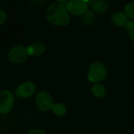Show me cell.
I'll use <instances>...</instances> for the list:
<instances>
[{
	"label": "cell",
	"mask_w": 134,
	"mask_h": 134,
	"mask_svg": "<svg viewBox=\"0 0 134 134\" xmlns=\"http://www.w3.org/2000/svg\"><path fill=\"white\" fill-rule=\"evenodd\" d=\"M46 18L49 23L55 26H66L71 20L65 5L57 2L53 3L47 7Z\"/></svg>",
	"instance_id": "6da1fadb"
},
{
	"label": "cell",
	"mask_w": 134,
	"mask_h": 134,
	"mask_svg": "<svg viewBox=\"0 0 134 134\" xmlns=\"http://www.w3.org/2000/svg\"><path fill=\"white\" fill-rule=\"evenodd\" d=\"M28 53L29 56L40 57L46 52V46L40 42H34L27 47Z\"/></svg>",
	"instance_id": "ba28073f"
},
{
	"label": "cell",
	"mask_w": 134,
	"mask_h": 134,
	"mask_svg": "<svg viewBox=\"0 0 134 134\" xmlns=\"http://www.w3.org/2000/svg\"><path fill=\"white\" fill-rule=\"evenodd\" d=\"M125 29H126V32L129 39L132 42H134V20L128 21L125 25Z\"/></svg>",
	"instance_id": "9a60e30c"
},
{
	"label": "cell",
	"mask_w": 134,
	"mask_h": 134,
	"mask_svg": "<svg viewBox=\"0 0 134 134\" xmlns=\"http://www.w3.org/2000/svg\"><path fill=\"white\" fill-rule=\"evenodd\" d=\"M65 7L70 14L76 16H82L88 10V3L85 0H69Z\"/></svg>",
	"instance_id": "8992f818"
},
{
	"label": "cell",
	"mask_w": 134,
	"mask_h": 134,
	"mask_svg": "<svg viewBox=\"0 0 134 134\" xmlns=\"http://www.w3.org/2000/svg\"><path fill=\"white\" fill-rule=\"evenodd\" d=\"M124 13L130 20H134V2L127 3L124 7Z\"/></svg>",
	"instance_id": "5bb4252c"
},
{
	"label": "cell",
	"mask_w": 134,
	"mask_h": 134,
	"mask_svg": "<svg viewBox=\"0 0 134 134\" xmlns=\"http://www.w3.org/2000/svg\"><path fill=\"white\" fill-rule=\"evenodd\" d=\"M85 1H86V2H87L88 3H91V4H92V3H93L94 2H96V1H97V0H85Z\"/></svg>",
	"instance_id": "d6986e66"
},
{
	"label": "cell",
	"mask_w": 134,
	"mask_h": 134,
	"mask_svg": "<svg viewBox=\"0 0 134 134\" xmlns=\"http://www.w3.org/2000/svg\"><path fill=\"white\" fill-rule=\"evenodd\" d=\"M107 76V66L101 62L96 61L93 62L88 68V80L92 83H100L106 79Z\"/></svg>",
	"instance_id": "7a4b0ae2"
},
{
	"label": "cell",
	"mask_w": 134,
	"mask_h": 134,
	"mask_svg": "<svg viewBox=\"0 0 134 134\" xmlns=\"http://www.w3.org/2000/svg\"><path fill=\"white\" fill-rule=\"evenodd\" d=\"M69 0H56V2L57 3H62V4H64V3H66L67 2H68Z\"/></svg>",
	"instance_id": "ac0fdd59"
},
{
	"label": "cell",
	"mask_w": 134,
	"mask_h": 134,
	"mask_svg": "<svg viewBox=\"0 0 134 134\" xmlns=\"http://www.w3.org/2000/svg\"><path fill=\"white\" fill-rule=\"evenodd\" d=\"M14 106V96L7 89L0 91V114H8Z\"/></svg>",
	"instance_id": "277c9868"
},
{
	"label": "cell",
	"mask_w": 134,
	"mask_h": 134,
	"mask_svg": "<svg viewBox=\"0 0 134 134\" xmlns=\"http://www.w3.org/2000/svg\"><path fill=\"white\" fill-rule=\"evenodd\" d=\"M7 13L4 10L0 9V25H3L7 21Z\"/></svg>",
	"instance_id": "2e32d148"
},
{
	"label": "cell",
	"mask_w": 134,
	"mask_h": 134,
	"mask_svg": "<svg viewBox=\"0 0 134 134\" xmlns=\"http://www.w3.org/2000/svg\"><path fill=\"white\" fill-rule=\"evenodd\" d=\"M27 47L23 45H17L12 47L7 54L9 61L14 64H21L25 62L29 58Z\"/></svg>",
	"instance_id": "3957f363"
},
{
	"label": "cell",
	"mask_w": 134,
	"mask_h": 134,
	"mask_svg": "<svg viewBox=\"0 0 134 134\" xmlns=\"http://www.w3.org/2000/svg\"><path fill=\"white\" fill-rule=\"evenodd\" d=\"M28 134H47V133L41 129H33L30 130L28 132Z\"/></svg>",
	"instance_id": "e0dca14e"
},
{
	"label": "cell",
	"mask_w": 134,
	"mask_h": 134,
	"mask_svg": "<svg viewBox=\"0 0 134 134\" xmlns=\"http://www.w3.org/2000/svg\"><path fill=\"white\" fill-rule=\"evenodd\" d=\"M91 92H92V94L96 98L102 99L107 94V88L103 84L96 83V84H93V85L91 88Z\"/></svg>",
	"instance_id": "30bf717a"
},
{
	"label": "cell",
	"mask_w": 134,
	"mask_h": 134,
	"mask_svg": "<svg viewBox=\"0 0 134 134\" xmlns=\"http://www.w3.org/2000/svg\"><path fill=\"white\" fill-rule=\"evenodd\" d=\"M82 21L87 26L92 25L96 21V15L93 11L88 10L85 14L82 15Z\"/></svg>",
	"instance_id": "4fadbf2b"
},
{
	"label": "cell",
	"mask_w": 134,
	"mask_h": 134,
	"mask_svg": "<svg viewBox=\"0 0 134 134\" xmlns=\"http://www.w3.org/2000/svg\"><path fill=\"white\" fill-rule=\"evenodd\" d=\"M36 103L39 110L47 112L52 110L54 101L48 92L40 91L36 96Z\"/></svg>",
	"instance_id": "5b68a950"
},
{
	"label": "cell",
	"mask_w": 134,
	"mask_h": 134,
	"mask_svg": "<svg viewBox=\"0 0 134 134\" xmlns=\"http://www.w3.org/2000/svg\"><path fill=\"white\" fill-rule=\"evenodd\" d=\"M0 132H1V130H0Z\"/></svg>",
	"instance_id": "ffe728a7"
},
{
	"label": "cell",
	"mask_w": 134,
	"mask_h": 134,
	"mask_svg": "<svg viewBox=\"0 0 134 134\" xmlns=\"http://www.w3.org/2000/svg\"><path fill=\"white\" fill-rule=\"evenodd\" d=\"M51 111L57 117H63L67 112V108L62 103H54Z\"/></svg>",
	"instance_id": "7c38bea8"
},
{
	"label": "cell",
	"mask_w": 134,
	"mask_h": 134,
	"mask_svg": "<svg viewBox=\"0 0 134 134\" xmlns=\"http://www.w3.org/2000/svg\"><path fill=\"white\" fill-rule=\"evenodd\" d=\"M111 21L112 22L118 27H123L125 26L128 22V18L125 14L124 12L116 11L112 14L111 15Z\"/></svg>",
	"instance_id": "9c48e42d"
},
{
	"label": "cell",
	"mask_w": 134,
	"mask_h": 134,
	"mask_svg": "<svg viewBox=\"0 0 134 134\" xmlns=\"http://www.w3.org/2000/svg\"><path fill=\"white\" fill-rule=\"evenodd\" d=\"M36 86L32 81H25L21 84L15 90V95L19 98H29L35 95Z\"/></svg>",
	"instance_id": "52a82bcc"
},
{
	"label": "cell",
	"mask_w": 134,
	"mask_h": 134,
	"mask_svg": "<svg viewBox=\"0 0 134 134\" xmlns=\"http://www.w3.org/2000/svg\"><path fill=\"white\" fill-rule=\"evenodd\" d=\"M92 10L96 13H104L108 9V3L106 0H97L92 4Z\"/></svg>",
	"instance_id": "8fae6325"
}]
</instances>
